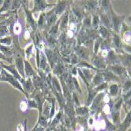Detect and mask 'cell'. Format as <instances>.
Segmentation results:
<instances>
[{"instance_id":"1","label":"cell","mask_w":131,"mask_h":131,"mask_svg":"<svg viewBox=\"0 0 131 131\" xmlns=\"http://www.w3.org/2000/svg\"><path fill=\"white\" fill-rule=\"evenodd\" d=\"M1 75H2V78H3V81L4 82H8L10 85L13 86L14 88L18 89V90H20L21 92H22L23 93H25L27 95V93L24 91V89L23 87L21 86L20 82L14 77L10 73H8L7 71L5 70V69H2V71H1Z\"/></svg>"},{"instance_id":"2","label":"cell","mask_w":131,"mask_h":131,"mask_svg":"<svg viewBox=\"0 0 131 131\" xmlns=\"http://www.w3.org/2000/svg\"><path fill=\"white\" fill-rule=\"evenodd\" d=\"M15 66L20 75H22V78L25 79V69H24V61L21 57H18L15 58Z\"/></svg>"},{"instance_id":"3","label":"cell","mask_w":131,"mask_h":131,"mask_svg":"<svg viewBox=\"0 0 131 131\" xmlns=\"http://www.w3.org/2000/svg\"><path fill=\"white\" fill-rule=\"evenodd\" d=\"M0 64H1V66H2L3 68H4L5 69L8 70V71H10V73L12 75H13V76H14L18 81H20V80L22 79V78L21 77L20 74L18 73V71L17 68H15V65H9V66H7V65L3 64L1 63V62H0Z\"/></svg>"},{"instance_id":"4","label":"cell","mask_w":131,"mask_h":131,"mask_svg":"<svg viewBox=\"0 0 131 131\" xmlns=\"http://www.w3.org/2000/svg\"><path fill=\"white\" fill-rule=\"evenodd\" d=\"M19 82H21L23 85V89H25L26 91L28 92H31L33 89V86H32V83L31 81V79L29 78L28 79H21Z\"/></svg>"},{"instance_id":"5","label":"cell","mask_w":131,"mask_h":131,"mask_svg":"<svg viewBox=\"0 0 131 131\" xmlns=\"http://www.w3.org/2000/svg\"><path fill=\"white\" fill-rule=\"evenodd\" d=\"M24 64H25V75H26L25 78L26 77L30 78L31 76H34L35 75V71L32 69V66L30 65V64L27 61H24Z\"/></svg>"},{"instance_id":"6","label":"cell","mask_w":131,"mask_h":131,"mask_svg":"<svg viewBox=\"0 0 131 131\" xmlns=\"http://www.w3.org/2000/svg\"><path fill=\"white\" fill-rule=\"evenodd\" d=\"M48 6L51 5H47L44 1H35V9L32 10V12H35L37 10H43Z\"/></svg>"},{"instance_id":"7","label":"cell","mask_w":131,"mask_h":131,"mask_svg":"<svg viewBox=\"0 0 131 131\" xmlns=\"http://www.w3.org/2000/svg\"><path fill=\"white\" fill-rule=\"evenodd\" d=\"M66 3L64 1H61L58 3V6L55 9V13L57 16L60 15L64 11V9L66 8Z\"/></svg>"},{"instance_id":"8","label":"cell","mask_w":131,"mask_h":131,"mask_svg":"<svg viewBox=\"0 0 131 131\" xmlns=\"http://www.w3.org/2000/svg\"><path fill=\"white\" fill-rule=\"evenodd\" d=\"M25 12H26V14H27V20H28V22L29 24V25L32 28L33 30H36V28H37V24H36L34 19L32 18V16L30 12L27 11V9H25Z\"/></svg>"},{"instance_id":"9","label":"cell","mask_w":131,"mask_h":131,"mask_svg":"<svg viewBox=\"0 0 131 131\" xmlns=\"http://www.w3.org/2000/svg\"><path fill=\"white\" fill-rule=\"evenodd\" d=\"M65 71V68L62 63H58L55 67L54 70V73L58 75H61L63 73H64Z\"/></svg>"},{"instance_id":"10","label":"cell","mask_w":131,"mask_h":131,"mask_svg":"<svg viewBox=\"0 0 131 131\" xmlns=\"http://www.w3.org/2000/svg\"><path fill=\"white\" fill-rule=\"evenodd\" d=\"M0 51H1V53L5 55H11L12 53H13V52H12V50H10V48L9 46H2L1 44H0Z\"/></svg>"},{"instance_id":"11","label":"cell","mask_w":131,"mask_h":131,"mask_svg":"<svg viewBox=\"0 0 131 131\" xmlns=\"http://www.w3.org/2000/svg\"><path fill=\"white\" fill-rule=\"evenodd\" d=\"M12 42V38L11 37H6L4 39H0V44L5 45L6 46H9Z\"/></svg>"},{"instance_id":"12","label":"cell","mask_w":131,"mask_h":131,"mask_svg":"<svg viewBox=\"0 0 131 131\" xmlns=\"http://www.w3.org/2000/svg\"><path fill=\"white\" fill-rule=\"evenodd\" d=\"M68 17H69V15H68V12H67V13L64 15L63 20H62V23H61V28L62 29H64L66 27L67 23H68Z\"/></svg>"},{"instance_id":"13","label":"cell","mask_w":131,"mask_h":131,"mask_svg":"<svg viewBox=\"0 0 131 131\" xmlns=\"http://www.w3.org/2000/svg\"><path fill=\"white\" fill-rule=\"evenodd\" d=\"M14 34H16V35H19L21 32V24L19 21H17L14 24Z\"/></svg>"},{"instance_id":"14","label":"cell","mask_w":131,"mask_h":131,"mask_svg":"<svg viewBox=\"0 0 131 131\" xmlns=\"http://www.w3.org/2000/svg\"><path fill=\"white\" fill-rule=\"evenodd\" d=\"M7 33H8V29H7L6 26H5V25L0 26V38L5 36L6 35H7Z\"/></svg>"},{"instance_id":"15","label":"cell","mask_w":131,"mask_h":131,"mask_svg":"<svg viewBox=\"0 0 131 131\" xmlns=\"http://www.w3.org/2000/svg\"><path fill=\"white\" fill-rule=\"evenodd\" d=\"M52 81H53V86L58 91V92H60L61 93V88H60V85H59V82L58 81V79L56 78H53L52 79Z\"/></svg>"},{"instance_id":"16","label":"cell","mask_w":131,"mask_h":131,"mask_svg":"<svg viewBox=\"0 0 131 131\" xmlns=\"http://www.w3.org/2000/svg\"><path fill=\"white\" fill-rule=\"evenodd\" d=\"M58 23H57V24H56V25H55V26H54V27H52V28H51V30H50V31H49L50 35H51V36H53L54 35H55V34L57 33V31H58Z\"/></svg>"},{"instance_id":"17","label":"cell","mask_w":131,"mask_h":131,"mask_svg":"<svg viewBox=\"0 0 131 131\" xmlns=\"http://www.w3.org/2000/svg\"><path fill=\"white\" fill-rule=\"evenodd\" d=\"M94 64H95V65H97V66H98L99 68H103V67H104V66L103 65L102 61H100V59L99 57H97V58L94 60Z\"/></svg>"},{"instance_id":"18","label":"cell","mask_w":131,"mask_h":131,"mask_svg":"<svg viewBox=\"0 0 131 131\" xmlns=\"http://www.w3.org/2000/svg\"><path fill=\"white\" fill-rule=\"evenodd\" d=\"M117 91H118V87H117L116 85H112V86H111V87H110V92H111V93L112 95L116 94V93H117Z\"/></svg>"},{"instance_id":"19","label":"cell","mask_w":131,"mask_h":131,"mask_svg":"<svg viewBox=\"0 0 131 131\" xmlns=\"http://www.w3.org/2000/svg\"><path fill=\"white\" fill-rule=\"evenodd\" d=\"M45 21H46V19H44V14H43L42 15H40V19H39V22H38L39 26H43Z\"/></svg>"},{"instance_id":"20","label":"cell","mask_w":131,"mask_h":131,"mask_svg":"<svg viewBox=\"0 0 131 131\" xmlns=\"http://www.w3.org/2000/svg\"><path fill=\"white\" fill-rule=\"evenodd\" d=\"M113 70H115V72H117L118 74H122L123 72V68L119 67V66H116L113 68Z\"/></svg>"},{"instance_id":"21","label":"cell","mask_w":131,"mask_h":131,"mask_svg":"<svg viewBox=\"0 0 131 131\" xmlns=\"http://www.w3.org/2000/svg\"><path fill=\"white\" fill-rule=\"evenodd\" d=\"M32 47H33V45H30V46L28 47V48L26 49V50H25V54H26V57H27V58H28V57H29V55L32 53Z\"/></svg>"},{"instance_id":"22","label":"cell","mask_w":131,"mask_h":131,"mask_svg":"<svg viewBox=\"0 0 131 131\" xmlns=\"http://www.w3.org/2000/svg\"><path fill=\"white\" fill-rule=\"evenodd\" d=\"M113 21H114V25L115 28H118V25H119V20L118 19V17H113Z\"/></svg>"},{"instance_id":"23","label":"cell","mask_w":131,"mask_h":131,"mask_svg":"<svg viewBox=\"0 0 131 131\" xmlns=\"http://www.w3.org/2000/svg\"><path fill=\"white\" fill-rule=\"evenodd\" d=\"M31 131H45V129H44V127H43V126H36L35 127H34V129H32V130H31Z\"/></svg>"},{"instance_id":"24","label":"cell","mask_w":131,"mask_h":131,"mask_svg":"<svg viewBox=\"0 0 131 131\" xmlns=\"http://www.w3.org/2000/svg\"><path fill=\"white\" fill-rule=\"evenodd\" d=\"M129 123H130V115H129L127 118H126V121L124 122V123H123V125H124V128H126L129 125Z\"/></svg>"},{"instance_id":"25","label":"cell","mask_w":131,"mask_h":131,"mask_svg":"<svg viewBox=\"0 0 131 131\" xmlns=\"http://www.w3.org/2000/svg\"><path fill=\"white\" fill-rule=\"evenodd\" d=\"M84 25H85V26L89 27L90 25H91V20H90V19L86 18V19L85 20V21H84Z\"/></svg>"},{"instance_id":"26","label":"cell","mask_w":131,"mask_h":131,"mask_svg":"<svg viewBox=\"0 0 131 131\" xmlns=\"http://www.w3.org/2000/svg\"><path fill=\"white\" fill-rule=\"evenodd\" d=\"M87 112V110H86V109H85L84 108H79V109L77 110V113H78V114H80V115H83V114H85V112Z\"/></svg>"},{"instance_id":"27","label":"cell","mask_w":131,"mask_h":131,"mask_svg":"<svg viewBox=\"0 0 131 131\" xmlns=\"http://www.w3.org/2000/svg\"><path fill=\"white\" fill-rule=\"evenodd\" d=\"M101 81V79H100V75H97L96 77H95L94 80H93V83H99Z\"/></svg>"},{"instance_id":"28","label":"cell","mask_w":131,"mask_h":131,"mask_svg":"<svg viewBox=\"0 0 131 131\" xmlns=\"http://www.w3.org/2000/svg\"><path fill=\"white\" fill-rule=\"evenodd\" d=\"M100 32H101V34H102V35H103V37H105L106 35H107V33H108V32H107V30H106L104 28H101Z\"/></svg>"},{"instance_id":"29","label":"cell","mask_w":131,"mask_h":131,"mask_svg":"<svg viewBox=\"0 0 131 131\" xmlns=\"http://www.w3.org/2000/svg\"><path fill=\"white\" fill-rule=\"evenodd\" d=\"M119 42H120V41H119V39H118V36H115V45H116V46H119Z\"/></svg>"},{"instance_id":"30","label":"cell","mask_w":131,"mask_h":131,"mask_svg":"<svg viewBox=\"0 0 131 131\" xmlns=\"http://www.w3.org/2000/svg\"><path fill=\"white\" fill-rule=\"evenodd\" d=\"M98 24V17H93V26H97Z\"/></svg>"},{"instance_id":"31","label":"cell","mask_w":131,"mask_h":131,"mask_svg":"<svg viewBox=\"0 0 131 131\" xmlns=\"http://www.w3.org/2000/svg\"><path fill=\"white\" fill-rule=\"evenodd\" d=\"M0 59H3V60H6V61H7L11 62L10 61H9V60H8V59H6V57L3 53H2L1 52H0Z\"/></svg>"},{"instance_id":"32","label":"cell","mask_w":131,"mask_h":131,"mask_svg":"<svg viewBox=\"0 0 131 131\" xmlns=\"http://www.w3.org/2000/svg\"><path fill=\"white\" fill-rule=\"evenodd\" d=\"M131 86V82H127L126 83V86H125V89L126 90V89H128L129 86Z\"/></svg>"},{"instance_id":"33","label":"cell","mask_w":131,"mask_h":131,"mask_svg":"<svg viewBox=\"0 0 131 131\" xmlns=\"http://www.w3.org/2000/svg\"><path fill=\"white\" fill-rule=\"evenodd\" d=\"M0 81H3V78H2V75L0 74Z\"/></svg>"},{"instance_id":"34","label":"cell","mask_w":131,"mask_h":131,"mask_svg":"<svg viewBox=\"0 0 131 131\" xmlns=\"http://www.w3.org/2000/svg\"><path fill=\"white\" fill-rule=\"evenodd\" d=\"M1 71H2V68H1V64H0V73H1Z\"/></svg>"},{"instance_id":"35","label":"cell","mask_w":131,"mask_h":131,"mask_svg":"<svg viewBox=\"0 0 131 131\" xmlns=\"http://www.w3.org/2000/svg\"><path fill=\"white\" fill-rule=\"evenodd\" d=\"M46 131H50V129H47Z\"/></svg>"}]
</instances>
